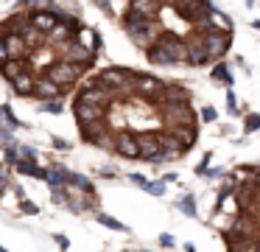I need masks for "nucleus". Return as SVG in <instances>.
I'll list each match as a JSON object with an SVG mask.
<instances>
[{"instance_id": "obj_1", "label": "nucleus", "mask_w": 260, "mask_h": 252, "mask_svg": "<svg viewBox=\"0 0 260 252\" xmlns=\"http://www.w3.org/2000/svg\"><path fill=\"white\" fill-rule=\"evenodd\" d=\"M123 28L132 37V42L140 45V48H146V50L159 39V25L154 22V17H143V14H135V11H126Z\"/></svg>"}, {"instance_id": "obj_2", "label": "nucleus", "mask_w": 260, "mask_h": 252, "mask_svg": "<svg viewBox=\"0 0 260 252\" xmlns=\"http://www.w3.org/2000/svg\"><path fill=\"white\" fill-rule=\"evenodd\" d=\"M176 9V14L182 20L193 22L196 28H207V14H210V0H171Z\"/></svg>"}, {"instance_id": "obj_3", "label": "nucleus", "mask_w": 260, "mask_h": 252, "mask_svg": "<svg viewBox=\"0 0 260 252\" xmlns=\"http://www.w3.org/2000/svg\"><path fill=\"white\" fill-rule=\"evenodd\" d=\"M84 70H87L84 65H79V62H73V59H68V56H64V59H56V62H51V65H48L45 76L53 78L56 84H62V87H64V84H76V81H79Z\"/></svg>"}, {"instance_id": "obj_4", "label": "nucleus", "mask_w": 260, "mask_h": 252, "mask_svg": "<svg viewBox=\"0 0 260 252\" xmlns=\"http://www.w3.org/2000/svg\"><path fill=\"white\" fill-rule=\"evenodd\" d=\"M98 81L118 95V93H123V90L135 87V73H132V70H123V67H107V70H101Z\"/></svg>"}, {"instance_id": "obj_5", "label": "nucleus", "mask_w": 260, "mask_h": 252, "mask_svg": "<svg viewBox=\"0 0 260 252\" xmlns=\"http://www.w3.org/2000/svg\"><path fill=\"white\" fill-rule=\"evenodd\" d=\"M204 45H207V50H210V56L213 59H221V56L230 50V31H221V28H213V25H207L204 28Z\"/></svg>"}, {"instance_id": "obj_6", "label": "nucleus", "mask_w": 260, "mask_h": 252, "mask_svg": "<svg viewBox=\"0 0 260 252\" xmlns=\"http://www.w3.org/2000/svg\"><path fill=\"white\" fill-rule=\"evenodd\" d=\"M112 90L109 87H104L98 78H92V81H87L84 87L79 90V95H76V101H87V104H104L107 106L109 101H112Z\"/></svg>"}, {"instance_id": "obj_7", "label": "nucleus", "mask_w": 260, "mask_h": 252, "mask_svg": "<svg viewBox=\"0 0 260 252\" xmlns=\"http://www.w3.org/2000/svg\"><path fill=\"white\" fill-rule=\"evenodd\" d=\"M132 90H135L137 95H143V98H162L165 81H159L151 73H135V87Z\"/></svg>"}, {"instance_id": "obj_8", "label": "nucleus", "mask_w": 260, "mask_h": 252, "mask_svg": "<svg viewBox=\"0 0 260 252\" xmlns=\"http://www.w3.org/2000/svg\"><path fill=\"white\" fill-rule=\"evenodd\" d=\"M165 121H168V126H196V115H193V109L185 104H168L165 106Z\"/></svg>"}, {"instance_id": "obj_9", "label": "nucleus", "mask_w": 260, "mask_h": 252, "mask_svg": "<svg viewBox=\"0 0 260 252\" xmlns=\"http://www.w3.org/2000/svg\"><path fill=\"white\" fill-rule=\"evenodd\" d=\"M213 59L207 50V45H204V37L202 34H193V37H187V65H207V62Z\"/></svg>"}, {"instance_id": "obj_10", "label": "nucleus", "mask_w": 260, "mask_h": 252, "mask_svg": "<svg viewBox=\"0 0 260 252\" xmlns=\"http://www.w3.org/2000/svg\"><path fill=\"white\" fill-rule=\"evenodd\" d=\"M73 112H76V121L84 126V123H92V121H104L107 106L104 104H87V101H76Z\"/></svg>"}, {"instance_id": "obj_11", "label": "nucleus", "mask_w": 260, "mask_h": 252, "mask_svg": "<svg viewBox=\"0 0 260 252\" xmlns=\"http://www.w3.org/2000/svg\"><path fill=\"white\" fill-rule=\"evenodd\" d=\"M115 151H118L120 157L137 160V157H140V140H137V134H132V132H118V134H115Z\"/></svg>"}, {"instance_id": "obj_12", "label": "nucleus", "mask_w": 260, "mask_h": 252, "mask_svg": "<svg viewBox=\"0 0 260 252\" xmlns=\"http://www.w3.org/2000/svg\"><path fill=\"white\" fill-rule=\"evenodd\" d=\"M137 140H140V157L143 160H151L154 154L162 151V134L159 132H143V134H137Z\"/></svg>"}, {"instance_id": "obj_13", "label": "nucleus", "mask_w": 260, "mask_h": 252, "mask_svg": "<svg viewBox=\"0 0 260 252\" xmlns=\"http://www.w3.org/2000/svg\"><path fill=\"white\" fill-rule=\"evenodd\" d=\"M62 84H56L53 78H48V76H42V78H37V87H34V98H40V101H53V98H62Z\"/></svg>"}, {"instance_id": "obj_14", "label": "nucleus", "mask_w": 260, "mask_h": 252, "mask_svg": "<svg viewBox=\"0 0 260 252\" xmlns=\"http://www.w3.org/2000/svg\"><path fill=\"white\" fill-rule=\"evenodd\" d=\"M31 22H34L40 31L51 34L53 28L59 25V11L56 9H37V11H31Z\"/></svg>"}, {"instance_id": "obj_15", "label": "nucleus", "mask_w": 260, "mask_h": 252, "mask_svg": "<svg viewBox=\"0 0 260 252\" xmlns=\"http://www.w3.org/2000/svg\"><path fill=\"white\" fill-rule=\"evenodd\" d=\"M226 249L230 252H260V241L252 235H226Z\"/></svg>"}, {"instance_id": "obj_16", "label": "nucleus", "mask_w": 260, "mask_h": 252, "mask_svg": "<svg viewBox=\"0 0 260 252\" xmlns=\"http://www.w3.org/2000/svg\"><path fill=\"white\" fill-rule=\"evenodd\" d=\"M0 39L6 42V50H9V59H23L25 50H28V42H25L20 34H0Z\"/></svg>"}, {"instance_id": "obj_17", "label": "nucleus", "mask_w": 260, "mask_h": 252, "mask_svg": "<svg viewBox=\"0 0 260 252\" xmlns=\"http://www.w3.org/2000/svg\"><path fill=\"white\" fill-rule=\"evenodd\" d=\"M92 56H95V50H90V48H84L81 42H76V37L68 42V59L79 62V65H84V67H90L92 65Z\"/></svg>"}, {"instance_id": "obj_18", "label": "nucleus", "mask_w": 260, "mask_h": 252, "mask_svg": "<svg viewBox=\"0 0 260 252\" xmlns=\"http://www.w3.org/2000/svg\"><path fill=\"white\" fill-rule=\"evenodd\" d=\"M146 53H148V62H154V65H159V67H171V65H176L174 56H171V50L165 48V45L159 42V39L146 50Z\"/></svg>"}, {"instance_id": "obj_19", "label": "nucleus", "mask_w": 260, "mask_h": 252, "mask_svg": "<svg viewBox=\"0 0 260 252\" xmlns=\"http://www.w3.org/2000/svg\"><path fill=\"white\" fill-rule=\"evenodd\" d=\"M162 149L168 151V157H179L182 151H187V143L182 140L179 132H174V129H171V132L162 134Z\"/></svg>"}, {"instance_id": "obj_20", "label": "nucleus", "mask_w": 260, "mask_h": 252, "mask_svg": "<svg viewBox=\"0 0 260 252\" xmlns=\"http://www.w3.org/2000/svg\"><path fill=\"white\" fill-rule=\"evenodd\" d=\"M162 101H165V104H185V101H187V87H185V84H179V81L165 84Z\"/></svg>"}, {"instance_id": "obj_21", "label": "nucleus", "mask_w": 260, "mask_h": 252, "mask_svg": "<svg viewBox=\"0 0 260 252\" xmlns=\"http://www.w3.org/2000/svg\"><path fill=\"white\" fill-rule=\"evenodd\" d=\"M34 87H37V76H34V73H28V70L20 73V76L12 81V90L17 95H23V98H25V95H34Z\"/></svg>"}, {"instance_id": "obj_22", "label": "nucleus", "mask_w": 260, "mask_h": 252, "mask_svg": "<svg viewBox=\"0 0 260 252\" xmlns=\"http://www.w3.org/2000/svg\"><path fill=\"white\" fill-rule=\"evenodd\" d=\"M14 171L25 174V177H34V179H45L48 177V171L37 165V160H25V157H20V160L14 162Z\"/></svg>"}, {"instance_id": "obj_23", "label": "nucleus", "mask_w": 260, "mask_h": 252, "mask_svg": "<svg viewBox=\"0 0 260 252\" xmlns=\"http://www.w3.org/2000/svg\"><path fill=\"white\" fill-rule=\"evenodd\" d=\"M20 37H23L25 42H28V48H40V45L45 42V37H48V34H45V31H40V28H37L34 22L28 20L23 28H20Z\"/></svg>"}, {"instance_id": "obj_24", "label": "nucleus", "mask_w": 260, "mask_h": 252, "mask_svg": "<svg viewBox=\"0 0 260 252\" xmlns=\"http://www.w3.org/2000/svg\"><path fill=\"white\" fill-rule=\"evenodd\" d=\"M28 67H25L23 59H6V62H0V76L6 78V81H14V78L20 76V73H25Z\"/></svg>"}, {"instance_id": "obj_25", "label": "nucleus", "mask_w": 260, "mask_h": 252, "mask_svg": "<svg viewBox=\"0 0 260 252\" xmlns=\"http://www.w3.org/2000/svg\"><path fill=\"white\" fill-rule=\"evenodd\" d=\"M76 42H81L84 48H90V50H98L101 39H98V34L92 31V28H84V25H81L79 31H76Z\"/></svg>"}, {"instance_id": "obj_26", "label": "nucleus", "mask_w": 260, "mask_h": 252, "mask_svg": "<svg viewBox=\"0 0 260 252\" xmlns=\"http://www.w3.org/2000/svg\"><path fill=\"white\" fill-rule=\"evenodd\" d=\"M70 171H64V168H51L45 177V182L51 185V188H64V182H68Z\"/></svg>"}, {"instance_id": "obj_27", "label": "nucleus", "mask_w": 260, "mask_h": 252, "mask_svg": "<svg viewBox=\"0 0 260 252\" xmlns=\"http://www.w3.org/2000/svg\"><path fill=\"white\" fill-rule=\"evenodd\" d=\"M207 25H213V28H221V31H232V22H230V17H224L221 11H213V9H210Z\"/></svg>"}, {"instance_id": "obj_28", "label": "nucleus", "mask_w": 260, "mask_h": 252, "mask_svg": "<svg viewBox=\"0 0 260 252\" xmlns=\"http://www.w3.org/2000/svg\"><path fill=\"white\" fill-rule=\"evenodd\" d=\"M210 76L215 78V81H224V84H232V73H230V67H226V62H218V65L210 70Z\"/></svg>"}, {"instance_id": "obj_29", "label": "nucleus", "mask_w": 260, "mask_h": 252, "mask_svg": "<svg viewBox=\"0 0 260 252\" xmlns=\"http://www.w3.org/2000/svg\"><path fill=\"white\" fill-rule=\"evenodd\" d=\"M98 224H104V227H109V230H118V233H129V227L126 224H120L118 218H112V216H107V213H98Z\"/></svg>"}, {"instance_id": "obj_30", "label": "nucleus", "mask_w": 260, "mask_h": 252, "mask_svg": "<svg viewBox=\"0 0 260 252\" xmlns=\"http://www.w3.org/2000/svg\"><path fill=\"white\" fill-rule=\"evenodd\" d=\"M68 182L73 185V188L84 190V193H92V182L84 177V174H70V177H68Z\"/></svg>"}, {"instance_id": "obj_31", "label": "nucleus", "mask_w": 260, "mask_h": 252, "mask_svg": "<svg viewBox=\"0 0 260 252\" xmlns=\"http://www.w3.org/2000/svg\"><path fill=\"white\" fill-rule=\"evenodd\" d=\"M252 202H254V188H252V185H243L241 193H238V205H241V210H249Z\"/></svg>"}, {"instance_id": "obj_32", "label": "nucleus", "mask_w": 260, "mask_h": 252, "mask_svg": "<svg viewBox=\"0 0 260 252\" xmlns=\"http://www.w3.org/2000/svg\"><path fill=\"white\" fill-rule=\"evenodd\" d=\"M179 210L185 213L187 218H196L199 213H196V199H193V196H182L179 199Z\"/></svg>"}, {"instance_id": "obj_33", "label": "nucleus", "mask_w": 260, "mask_h": 252, "mask_svg": "<svg viewBox=\"0 0 260 252\" xmlns=\"http://www.w3.org/2000/svg\"><path fill=\"white\" fill-rule=\"evenodd\" d=\"M40 109H42V112H51V115H62L64 106H62V101H59V98H53V101H45Z\"/></svg>"}, {"instance_id": "obj_34", "label": "nucleus", "mask_w": 260, "mask_h": 252, "mask_svg": "<svg viewBox=\"0 0 260 252\" xmlns=\"http://www.w3.org/2000/svg\"><path fill=\"white\" fill-rule=\"evenodd\" d=\"M146 190H148V193H154V196H165V179H162V182H148Z\"/></svg>"}, {"instance_id": "obj_35", "label": "nucleus", "mask_w": 260, "mask_h": 252, "mask_svg": "<svg viewBox=\"0 0 260 252\" xmlns=\"http://www.w3.org/2000/svg\"><path fill=\"white\" fill-rule=\"evenodd\" d=\"M17 160H20V149H17V146H9V149H6V162H9V165H14Z\"/></svg>"}, {"instance_id": "obj_36", "label": "nucleus", "mask_w": 260, "mask_h": 252, "mask_svg": "<svg viewBox=\"0 0 260 252\" xmlns=\"http://www.w3.org/2000/svg\"><path fill=\"white\" fill-rule=\"evenodd\" d=\"M257 129H260V115L254 112V115L246 118V132H257Z\"/></svg>"}, {"instance_id": "obj_37", "label": "nucleus", "mask_w": 260, "mask_h": 252, "mask_svg": "<svg viewBox=\"0 0 260 252\" xmlns=\"http://www.w3.org/2000/svg\"><path fill=\"white\" fill-rule=\"evenodd\" d=\"M53 241H56V246H59V249H70V241H68V235H62V233H56V235H53Z\"/></svg>"}, {"instance_id": "obj_38", "label": "nucleus", "mask_w": 260, "mask_h": 252, "mask_svg": "<svg viewBox=\"0 0 260 252\" xmlns=\"http://www.w3.org/2000/svg\"><path fill=\"white\" fill-rule=\"evenodd\" d=\"M226 106H230V115H238V106H235V93L226 90Z\"/></svg>"}, {"instance_id": "obj_39", "label": "nucleus", "mask_w": 260, "mask_h": 252, "mask_svg": "<svg viewBox=\"0 0 260 252\" xmlns=\"http://www.w3.org/2000/svg\"><path fill=\"white\" fill-rule=\"evenodd\" d=\"M20 157H25V160H37V151L31 149V146H20Z\"/></svg>"}, {"instance_id": "obj_40", "label": "nucleus", "mask_w": 260, "mask_h": 252, "mask_svg": "<svg viewBox=\"0 0 260 252\" xmlns=\"http://www.w3.org/2000/svg\"><path fill=\"white\" fill-rule=\"evenodd\" d=\"M202 118L210 123V121H215V118H218V112H215L213 106H204V109H202Z\"/></svg>"}, {"instance_id": "obj_41", "label": "nucleus", "mask_w": 260, "mask_h": 252, "mask_svg": "<svg viewBox=\"0 0 260 252\" xmlns=\"http://www.w3.org/2000/svg\"><path fill=\"white\" fill-rule=\"evenodd\" d=\"M159 244H162V246H174V244H176V241H174V235H168V233H162V235H159Z\"/></svg>"}, {"instance_id": "obj_42", "label": "nucleus", "mask_w": 260, "mask_h": 252, "mask_svg": "<svg viewBox=\"0 0 260 252\" xmlns=\"http://www.w3.org/2000/svg\"><path fill=\"white\" fill-rule=\"evenodd\" d=\"M129 179H132L135 185H140V188H146V185H148V179H146V177H140V174H132Z\"/></svg>"}, {"instance_id": "obj_43", "label": "nucleus", "mask_w": 260, "mask_h": 252, "mask_svg": "<svg viewBox=\"0 0 260 252\" xmlns=\"http://www.w3.org/2000/svg\"><path fill=\"white\" fill-rule=\"evenodd\" d=\"M207 165H210V151H207V157H204L202 162H199V168H196V174H202L204 177V171H207Z\"/></svg>"}, {"instance_id": "obj_44", "label": "nucleus", "mask_w": 260, "mask_h": 252, "mask_svg": "<svg viewBox=\"0 0 260 252\" xmlns=\"http://www.w3.org/2000/svg\"><path fill=\"white\" fill-rule=\"evenodd\" d=\"M20 207H23V213H31V216H34V213H40V207H37V205H31V202H23Z\"/></svg>"}, {"instance_id": "obj_45", "label": "nucleus", "mask_w": 260, "mask_h": 252, "mask_svg": "<svg viewBox=\"0 0 260 252\" xmlns=\"http://www.w3.org/2000/svg\"><path fill=\"white\" fill-rule=\"evenodd\" d=\"M9 59V50H6V42L0 39V62H6Z\"/></svg>"}, {"instance_id": "obj_46", "label": "nucleus", "mask_w": 260, "mask_h": 252, "mask_svg": "<svg viewBox=\"0 0 260 252\" xmlns=\"http://www.w3.org/2000/svg\"><path fill=\"white\" fill-rule=\"evenodd\" d=\"M221 174H224L221 168H207V171H204V177H221Z\"/></svg>"}, {"instance_id": "obj_47", "label": "nucleus", "mask_w": 260, "mask_h": 252, "mask_svg": "<svg viewBox=\"0 0 260 252\" xmlns=\"http://www.w3.org/2000/svg\"><path fill=\"white\" fill-rule=\"evenodd\" d=\"M53 146H56V149H70V143H68V140H53Z\"/></svg>"}, {"instance_id": "obj_48", "label": "nucleus", "mask_w": 260, "mask_h": 252, "mask_svg": "<svg viewBox=\"0 0 260 252\" xmlns=\"http://www.w3.org/2000/svg\"><path fill=\"white\" fill-rule=\"evenodd\" d=\"M98 6H101L104 11H109V0H98Z\"/></svg>"}]
</instances>
